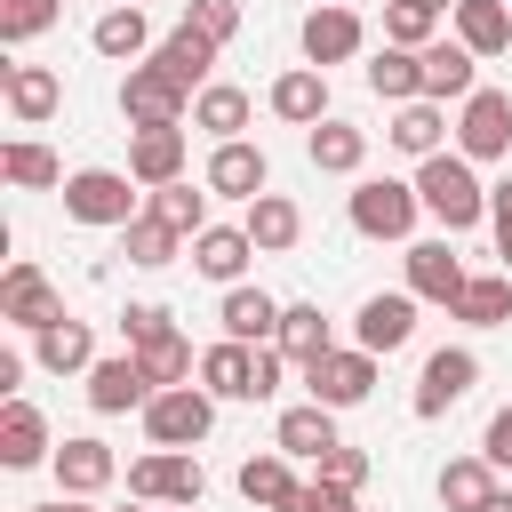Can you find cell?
I'll return each mask as SVG.
<instances>
[{
  "instance_id": "cell-1",
  "label": "cell",
  "mask_w": 512,
  "mask_h": 512,
  "mask_svg": "<svg viewBox=\"0 0 512 512\" xmlns=\"http://www.w3.org/2000/svg\"><path fill=\"white\" fill-rule=\"evenodd\" d=\"M280 360H288L280 344H240V336H224V344L200 352V384H208L216 400H272Z\"/></svg>"
},
{
  "instance_id": "cell-2",
  "label": "cell",
  "mask_w": 512,
  "mask_h": 512,
  "mask_svg": "<svg viewBox=\"0 0 512 512\" xmlns=\"http://www.w3.org/2000/svg\"><path fill=\"white\" fill-rule=\"evenodd\" d=\"M416 200H424V208H432L448 232H464V224H480V216H488V192H480L472 160H456V152H432V160H424Z\"/></svg>"
},
{
  "instance_id": "cell-3",
  "label": "cell",
  "mask_w": 512,
  "mask_h": 512,
  "mask_svg": "<svg viewBox=\"0 0 512 512\" xmlns=\"http://www.w3.org/2000/svg\"><path fill=\"white\" fill-rule=\"evenodd\" d=\"M208 424H216V392H200V384H160L144 400L152 448H192V440H208Z\"/></svg>"
},
{
  "instance_id": "cell-4",
  "label": "cell",
  "mask_w": 512,
  "mask_h": 512,
  "mask_svg": "<svg viewBox=\"0 0 512 512\" xmlns=\"http://www.w3.org/2000/svg\"><path fill=\"white\" fill-rule=\"evenodd\" d=\"M416 184H392V176H368L360 192H352V232H368V240H408V224H416Z\"/></svg>"
},
{
  "instance_id": "cell-5",
  "label": "cell",
  "mask_w": 512,
  "mask_h": 512,
  "mask_svg": "<svg viewBox=\"0 0 512 512\" xmlns=\"http://www.w3.org/2000/svg\"><path fill=\"white\" fill-rule=\"evenodd\" d=\"M200 456H184V448H160V456H136L128 464V496H144V504H200Z\"/></svg>"
},
{
  "instance_id": "cell-6",
  "label": "cell",
  "mask_w": 512,
  "mask_h": 512,
  "mask_svg": "<svg viewBox=\"0 0 512 512\" xmlns=\"http://www.w3.org/2000/svg\"><path fill=\"white\" fill-rule=\"evenodd\" d=\"M184 96H192V88L168 80L160 64H136V72L120 80V112H128L136 128H176V120H184Z\"/></svg>"
},
{
  "instance_id": "cell-7",
  "label": "cell",
  "mask_w": 512,
  "mask_h": 512,
  "mask_svg": "<svg viewBox=\"0 0 512 512\" xmlns=\"http://www.w3.org/2000/svg\"><path fill=\"white\" fill-rule=\"evenodd\" d=\"M128 208H136V192H128L120 168H80V176H64V216H80V224H128Z\"/></svg>"
},
{
  "instance_id": "cell-8",
  "label": "cell",
  "mask_w": 512,
  "mask_h": 512,
  "mask_svg": "<svg viewBox=\"0 0 512 512\" xmlns=\"http://www.w3.org/2000/svg\"><path fill=\"white\" fill-rule=\"evenodd\" d=\"M456 136H464V160H504L512 152V96L504 88H472Z\"/></svg>"
},
{
  "instance_id": "cell-9",
  "label": "cell",
  "mask_w": 512,
  "mask_h": 512,
  "mask_svg": "<svg viewBox=\"0 0 512 512\" xmlns=\"http://www.w3.org/2000/svg\"><path fill=\"white\" fill-rule=\"evenodd\" d=\"M304 384H312L320 408H360L368 384H376V352H328V360L304 368Z\"/></svg>"
},
{
  "instance_id": "cell-10",
  "label": "cell",
  "mask_w": 512,
  "mask_h": 512,
  "mask_svg": "<svg viewBox=\"0 0 512 512\" xmlns=\"http://www.w3.org/2000/svg\"><path fill=\"white\" fill-rule=\"evenodd\" d=\"M472 384H480V360H472L464 344L432 352V360H424V376H416V416H448V408H456Z\"/></svg>"
},
{
  "instance_id": "cell-11",
  "label": "cell",
  "mask_w": 512,
  "mask_h": 512,
  "mask_svg": "<svg viewBox=\"0 0 512 512\" xmlns=\"http://www.w3.org/2000/svg\"><path fill=\"white\" fill-rule=\"evenodd\" d=\"M464 280H472V272L448 256V240H416V248H408V296H424V304H456Z\"/></svg>"
},
{
  "instance_id": "cell-12",
  "label": "cell",
  "mask_w": 512,
  "mask_h": 512,
  "mask_svg": "<svg viewBox=\"0 0 512 512\" xmlns=\"http://www.w3.org/2000/svg\"><path fill=\"white\" fill-rule=\"evenodd\" d=\"M0 320H16V328H48V320H64V312H56V288H48L40 264H16V272L0 280Z\"/></svg>"
},
{
  "instance_id": "cell-13",
  "label": "cell",
  "mask_w": 512,
  "mask_h": 512,
  "mask_svg": "<svg viewBox=\"0 0 512 512\" xmlns=\"http://www.w3.org/2000/svg\"><path fill=\"white\" fill-rule=\"evenodd\" d=\"M304 56H312V64H344V56H360V16L336 8V0H320V8L304 16Z\"/></svg>"
},
{
  "instance_id": "cell-14",
  "label": "cell",
  "mask_w": 512,
  "mask_h": 512,
  "mask_svg": "<svg viewBox=\"0 0 512 512\" xmlns=\"http://www.w3.org/2000/svg\"><path fill=\"white\" fill-rule=\"evenodd\" d=\"M352 328H360V352H400L416 336V296H368Z\"/></svg>"
},
{
  "instance_id": "cell-15",
  "label": "cell",
  "mask_w": 512,
  "mask_h": 512,
  "mask_svg": "<svg viewBox=\"0 0 512 512\" xmlns=\"http://www.w3.org/2000/svg\"><path fill=\"white\" fill-rule=\"evenodd\" d=\"M128 176H136V184H176V176H184V128H136Z\"/></svg>"
},
{
  "instance_id": "cell-16",
  "label": "cell",
  "mask_w": 512,
  "mask_h": 512,
  "mask_svg": "<svg viewBox=\"0 0 512 512\" xmlns=\"http://www.w3.org/2000/svg\"><path fill=\"white\" fill-rule=\"evenodd\" d=\"M240 232L256 240V256H280V248H296L304 216H296V200H288V192H256V200H248V224H240Z\"/></svg>"
},
{
  "instance_id": "cell-17",
  "label": "cell",
  "mask_w": 512,
  "mask_h": 512,
  "mask_svg": "<svg viewBox=\"0 0 512 512\" xmlns=\"http://www.w3.org/2000/svg\"><path fill=\"white\" fill-rule=\"evenodd\" d=\"M88 400H96L104 416L144 408V400H152V376L136 368V352H128V360H96V368H88Z\"/></svg>"
},
{
  "instance_id": "cell-18",
  "label": "cell",
  "mask_w": 512,
  "mask_h": 512,
  "mask_svg": "<svg viewBox=\"0 0 512 512\" xmlns=\"http://www.w3.org/2000/svg\"><path fill=\"white\" fill-rule=\"evenodd\" d=\"M208 192L256 200V192H264V152H256V144H240V136H224V144H216V160H208Z\"/></svg>"
},
{
  "instance_id": "cell-19",
  "label": "cell",
  "mask_w": 512,
  "mask_h": 512,
  "mask_svg": "<svg viewBox=\"0 0 512 512\" xmlns=\"http://www.w3.org/2000/svg\"><path fill=\"white\" fill-rule=\"evenodd\" d=\"M32 352H40V368H56V376L96 368V336H88V320H48V328H32Z\"/></svg>"
},
{
  "instance_id": "cell-20",
  "label": "cell",
  "mask_w": 512,
  "mask_h": 512,
  "mask_svg": "<svg viewBox=\"0 0 512 512\" xmlns=\"http://www.w3.org/2000/svg\"><path fill=\"white\" fill-rule=\"evenodd\" d=\"M40 456H48V424H40V408H32V400H8V408H0V464L24 472V464H40Z\"/></svg>"
},
{
  "instance_id": "cell-21",
  "label": "cell",
  "mask_w": 512,
  "mask_h": 512,
  "mask_svg": "<svg viewBox=\"0 0 512 512\" xmlns=\"http://www.w3.org/2000/svg\"><path fill=\"white\" fill-rule=\"evenodd\" d=\"M112 472H120V464H112L104 440H64V448H56V488H64V496H96Z\"/></svg>"
},
{
  "instance_id": "cell-22",
  "label": "cell",
  "mask_w": 512,
  "mask_h": 512,
  "mask_svg": "<svg viewBox=\"0 0 512 512\" xmlns=\"http://www.w3.org/2000/svg\"><path fill=\"white\" fill-rule=\"evenodd\" d=\"M456 40L472 56H504L512 48V8L504 0H456Z\"/></svg>"
},
{
  "instance_id": "cell-23",
  "label": "cell",
  "mask_w": 512,
  "mask_h": 512,
  "mask_svg": "<svg viewBox=\"0 0 512 512\" xmlns=\"http://www.w3.org/2000/svg\"><path fill=\"white\" fill-rule=\"evenodd\" d=\"M368 88H376V96H392V104L424 96V48H400V40H384V48H376V64H368Z\"/></svg>"
},
{
  "instance_id": "cell-24",
  "label": "cell",
  "mask_w": 512,
  "mask_h": 512,
  "mask_svg": "<svg viewBox=\"0 0 512 512\" xmlns=\"http://www.w3.org/2000/svg\"><path fill=\"white\" fill-rule=\"evenodd\" d=\"M272 112L296 120V128H320V112H328V80H320V64L280 72V80H272Z\"/></svg>"
},
{
  "instance_id": "cell-25",
  "label": "cell",
  "mask_w": 512,
  "mask_h": 512,
  "mask_svg": "<svg viewBox=\"0 0 512 512\" xmlns=\"http://www.w3.org/2000/svg\"><path fill=\"white\" fill-rule=\"evenodd\" d=\"M248 256H256V240H248V232H232V224L192 232V264H200L208 280H240V272H248Z\"/></svg>"
},
{
  "instance_id": "cell-26",
  "label": "cell",
  "mask_w": 512,
  "mask_h": 512,
  "mask_svg": "<svg viewBox=\"0 0 512 512\" xmlns=\"http://www.w3.org/2000/svg\"><path fill=\"white\" fill-rule=\"evenodd\" d=\"M448 312L472 320V328H504V320H512V272H472L464 296H456Z\"/></svg>"
},
{
  "instance_id": "cell-27",
  "label": "cell",
  "mask_w": 512,
  "mask_h": 512,
  "mask_svg": "<svg viewBox=\"0 0 512 512\" xmlns=\"http://www.w3.org/2000/svg\"><path fill=\"white\" fill-rule=\"evenodd\" d=\"M472 64H480V56H472L464 40H432V48H424V96H432V104H440V96H472Z\"/></svg>"
},
{
  "instance_id": "cell-28",
  "label": "cell",
  "mask_w": 512,
  "mask_h": 512,
  "mask_svg": "<svg viewBox=\"0 0 512 512\" xmlns=\"http://www.w3.org/2000/svg\"><path fill=\"white\" fill-rule=\"evenodd\" d=\"M216 320H224V336H240V344H264V336H280V304H272L264 288H232Z\"/></svg>"
},
{
  "instance_id": "cell-29",
  "label": "cell",
  "mask_w": 512,
  "mask_h": 512,
  "mask_svg": "<svg viewBox=\"0 0 512 512\" xmlns=\"http://www.w3.org/2000/svg\"><path fill=\"white\" fill-rule=\"evenodd\" d=\"M136 368L152 376V392H160V384H184V376H192V344H184V336L160 320L152 336H136Z\"/></svg>"
},
{
  "instance_id": "cell-30",
  "label": "cell",
  "mask_w": 512,
  "mask_h": 512,
  "mask_svg": "<svg viewBox=\"0 0 512 512\" xmlns=\"http://www.w3.org/2000/svg\"><path fill=\"white\" fill-rule=\"evenodd\" d=\"M296 488H304V480L288 472V448H280V456H248V464H240V496H248V504H264V512H288V496H296Z\"/></svg>"
},
{
  "instance_id": "cell-31",
  "label": "cell",
  "mask_w": 512,
  "mask_h": 512,
  "mask_svg": "<svg viewBox=\"0 0 512 512\" xmlns=\"http://www.w3.org/2000/svg\"><path fill=\"white\" fill-rule=\"evenodd\" d=\"M152 64H160L168 80H184V88H200V72L216 64V40H208V32H192V24H176V32L160 40V56H152Z\"/></svg>"
},
{
  "instance_id": "cell-32",
  "label": "cell",
  "mask_w": 512,
  "mask_h": 512,
  "mask_svg": "<svg viewBox=\"0 0 512 512\" xmlns=\"http://www.w3.org/2000/svg\"><path fill=\"white\" fill-rule=\"evenodd\" d=\"M304 152H312V168H328V176H352V168L368 160V136H360V128H344V120H320V128L304 136Z\"/></svg>"
},
{
  "instance_id": "cell-33",
  "label": "cell",
  "mask_w": 512,
  "mask_h": 512,
  "mask_svg": "<svg viewBox=\"0 0 512 512\" xmlns=\"http://www.w3.org/2000/svg\"><path fill=\"white\" fill-rule=\"evenodd\" d=\"M280 352H288L296 368H312V360H328V352H336V344H328L320 304H288V312H280Z\"/></svg>"
},
{
  "instance_id": "cell-34",
  "label": "cell",
  "mask_w": 512,
  "mask_h": 512,
  "mask_svg": "<svg viewBox=\"0 0 512 512\" xmlns=\"http://www.w3.org/2000/svg\"><path fill=\"white\" fill-rule=\"evenodd\" d=\"M280 448L320 464V456L336 448V408H320V400H312V408H288V416H280Z\"/></svg>"
},
{
  "instance_id": "cell-35",
  "label": "cell",
  "mask_w": 512,
  "mask_h": 512,
  "mask_svg": "<svg viewBox=\"0 0 512 512\" xmlns=\"http://www.w3.org/2000/svg\"><path fill=\"white\" fill-rule=\"evenodd\" d=\"M56 96H64V88H56L48 64H8V112H16V120H48Z\"/></svg>"
},
{
  "instance_id": "cell-36",
  "label": "cell",
  "mask_w": 512,
  "mask_h": 512,
  "mask_svg": "<svg viewBox=\"0 0 512 512\" xmlns=\"http://www.w3.org/2000/svg\"><path fill=\"white\" fill-rule=\"evenodd\" d=\"M400 152H416V160H432L440 152V112H432V96H408L400 112H392V128H384Z\"/></svg>"
},
{
  "instance_id": "cell-37",
  "label": "cell",
  "mask_w": 512,
  "mask_h": 512,
  "mask_svg": "<svg viewBox=\"0 0 512 512\" xmlns=\"http://www.w3.org/2000/svg\"><path fill=\"white\" fill-rule=\"evenodd\" d=\"M496 496V480H488V456H456L448 472H440V504L448 512H480Z\"/></svg>"
},
{
  "instance_id": "cell-38",
  "label": "cell",
  "mask_w": 512,
  "mask_h": 512,
  "mask_svg": "<svg viewBox=\"0 0 512 512\" xmlns=\"http://www.w3.org/2000/svg\"><path fill=\"white\" fill-rule=\"evenodd\" d=\"M152 216H160L168 232H208V192H192L184 176H176V184H152Z\"/></svg>"
},
{
  "instance_id": "cell-39",
  "label": "cell",
  "mask_w": 512,
  "mask_h": 512,
  "mask_svg": "<svg viewBox=\"0 0 512 512\" xmlns=\"http://www.w3.org/2000/svg\"><path fill=\"white\" fill-rule=\"evenodd\" d=\"M192 120L224 144V136H240V128H248V96H240V88H200V96H192Z\"/></svg>"
},
{
  "instance_id": "cell-40",
  "label": "cell",
  "mask_w": 512,
  "mask_h": 512,
  "mask_svg": "<svg viewBox=\"0 0 512 512\" xmlns=\"http://www.w3.org/2000/svg\"><path fill=\"white\" fill-rule=\"evenodd\" d=\"M0 176H8V184H32V192L64 184V168H56L48 144H0Z\"/></svg>"
},
{
  "instance_id": "cell-41",
  "label": "cell",
  "mask_w": 512,
  "mask_h": 512,
  "mask_svg": "<svg viewBox=\"0 0 512 512\" xmlns=\"http://www.w3.org/2000/svg\"><path fill=\"white\" fill-rule=\"evenodd\" d=\"M120 232H128V264H144V272H160V264H176V240H184V232H168L160 216H128Z\"/></svg>"
},
{
  "instance_id": "cell-42",
  "label": "cell",
  "mask_w": 512,
  "mask_h": 512,
  "mask_svg": "<svg viewBox=\"0 0 512 512\" xmlns=\"http://www.w3.org/2000/svg\"><path fill=\"white\" fill-rule=\"evenodd\" d=\"M88 40H96V56H136L152 32H144V8H104Z\"/></svg>"
},
{
  "instance_id": "cell-43",
  "label": "cell",
  "mask_w": 512,
  "mask_h": 512,
  "mask_svg": "<svg viewBox=\"0 0 512 512\" xmlns=\"http://www.w3.org/2000/svg\"><path fill=\"white\" fill-rule=\"evenodd\" d=\"M448 8H432V0H392L384 8V40H400V48H432V24H440Z\"/></svg>"
},
{
  "instance_id": "cell-44",
  "label": "cell",
  "mask_w": 512,
  "mask_h": 512,
  "mask_svg": "<svg viewBox=\"0 0 512 512\" xmlns=\"http://www.w3.org/2000/svg\"><path fill=\"white\" fill-rule=\"evenodd\" d=\"M56 24V0H0V40H32Z\"/></svg>"
},
{
  "instance_id": "cell-45",
  "label": "cell",
  "mask_w": 512,
  "mask_h": 512,
  "mask_svg": "<svg viewBox=\"0 0 512 512\" xmlns=\"http://www.w3.org/2000/svg\"><path fill=\"white\" fill-rule=\"evenodd\" d=\"M184 24H192V32H208V40L224 48V40L240 32V0H192V8H184Z\"/></svg>"
},
{
  "instance_id": "cell-46",
  "label": "cell",
  "mask_w": 512,
  "mask_h": 512,
  "mask_svg": "<svg viewBox=\"0 0 512 512\" xmlns=\"http://www.w3.org/2000/svg\"><path fill=\"white\" fill-rule=\"evenodd\" d=\"M320 480H336V488H352V496H360V480H368V456H360V448H344V440H336V448H328V456H320Z\"/></svg>"
},
{
  "instance_id": "cell-47",
  "label": "cell",
  "mask_w": 512,
  "mask_h": 512,
  "mask_svg": "<svg viewBox=\"0 0 512 512\" xmlns=\"http://www.w3.org/2000/svg\"><path fill=\"white\" fill-rule=\"evenodd\" d=\"M288 512H360V504H352V488L312 480V488H296V496H288Z\"/></svg>"
},
{
  "instance_id": "cell-48",
  "label": "cell",
  "mask_w": 512,
  "mask_h": 512,
  "mask_svg": "<svg viewBox=\"0 0 512 512\" xmlns=\"http://www.w3.org/2000/svg\"><path fill=\"white\" fill-rule=\"evenodd\" d=\"M488 216H496V256H504V272H512V176L488 192Z\"/></svg>"
},
{
  "instance_id": "cell-49",
  "label": "cell",
  "mask_w": 512,
  "mask_h": 512,
  "mask_svg": "<svg viewBox=\"0 0 512 512\" xmlns=\"http://www.w3.org/2000/svg\"><path fill=\"white\" fill-rule=\"evenodd\" d=\"M480 456H488V464H512V408H496V416H488V440H480Z\"/></svg>"
},
{
  "instance_id": "cell-50",
  "label": "cell",
  "mask_w": 512,
  "mask_h": 512,
  "mask_svg": "<svg viewBox=\"0 0 512 512\" xmlns=\"http://www.w3.org/2000/svg\"><path fill=\"white\" fill-rule=\"evenodd\" d=\"M160 320H168V312H160V304H128V320H120V328H128V344H136V336H152V328H160Z\"/></svg>"
},
{
  "instance_id": "cell-51",
  "label": "cell",
  "mask_w": 512,
  "mask_h": 512,
  "mask_svg": "<svg viewBox=\"0 0 512 512\" xmlns=\"http://www.w3.org/2000/svg\"><path fill=\"white\" fill-rule=\"evenodd\" d=\"M480 512H512V496H504V488H496V496H488V504H480Z\"/></svg>"
},
{
  "instance_id": "cell-52",
  "label": "cell",
  "mask_w": 512,
  "mask_h": 512,
  "mask_svg": "<svg viewBox=\"0 0 512 512\" xmlns=\"http://www.w3.org/2000/svg\"><path fill=\"white\" fill-rule=\"evenodd\" d=\"M40 512H64V496H56V504H40Z\"/></svg>"
}]
</instances>
